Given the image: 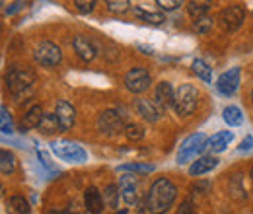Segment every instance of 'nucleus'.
Listing matches in <instances>:
<instances>
[{"label": "nucleus", "mask_w": 253, "mask_h": 214, "mask_svg": "<svg viewBox=\"0 0 253 214\" xmlns=\"http://www.w3.org/2000/svg\"><path fill=\"white\" fill-rule=\"evenodd\" d=\"M250 177H252V181H253V166H252V171H250Z\"/></svg>", "instance_id": "obj_41"}, {"label": "nucleus", "mask_w": 253, "mask_h": 214, "mask_svg": "<svg viewBox=\"0 0 253 214\" xmlns=\"http://www.w3.org/2000/svg\"><path fill=\"white\" fill-rule=\"evenodd\" d=\"M6 207H8V214H30V203L24 199V197H20V195H14V197H10L8 199V203H6Z\"/></svg>", "instance_id": "obj_21"}, {"label": "nucleus", "mask_w": 253, "mask_h": 214, "mask_svg": "<svg viewBox=\"0 0 253 214\" xmlns=\"http://www.w3.org/2000/svg\"><path fill=\"white\" fill-rule=\"evenodd\" d=\"M240 74H242V70H240L238 66H234V68L222 72L220 76H218V80H216V90H218L222 95H226V97L234 95L236 90L240 88Z\"/></svg>", "instance_id": "obj_10"}, {"label": "nucleus", "mask_w": 253, "mask_h": 214, "mask_svg": "<svg viewBox=\"0 0 253 214\" xmlns=\"http://www.w3.org/2000/svg\"><path fill=\"white\" fill-rule=\"evenodd\" d=\"M246 18V10L242 6H228L218 14V26L222 31H236Z\"/></svg>", "instance_id": "obj_9"}, {"label": "nucleus", "mask_w": 253, "mask_h": 214, "mask_svg": "<svg viewBox=\"0 0 253 214\" xmlns=\"http://www.w3.org/2000/svg\"><path fill=\"white\" fill-rule=\"evenodd\" d=\"M136 111H138V115H142V119H146L150 123L160 119V109L156 107V103L150 101V99H138L136 101Z\"/></svg>", "instance_id": "obj_19"}, {"label": "nucleus", "mask_w": 253, "mask_h": 214, "mask_svg": "<svg viewBox=\"0 0 253 214\" xmlns=\"http://www.w3.org/2000/svg\"><path fill=\"white\" fill-rule=\"evenodd\" d=\"M234 140V134L230 130H222V132H216L209 138V148L214 154H220L228 148V144Z\"/></svg>", "instance_id": "obj_18"}, {"label": "nucleus", "mask_w": 253, "mask_h": 214, "mask_svg": "<svg viewBox=\"0 0 253 214\" xmlns=\"http://www.w3.org/2000/svg\"><path fill=\"white\" fill-rule=\"evenodd\" d=\"M154 99H156V103H158L160 107H169V105H173V101H175V92H173V86L169 84V82H160L158 86H156V90H154Z\"/></svg>", "instance_id": "obj_16"}, {"label": "nucleus", "mask_w": 253, "mask_h": 214, "mask_svg": "<svg viewBox=\"0 0 253 214\" xmlns=\"http://www.w3.org/2000/svg\"><path fill=\"white\" fill-rule=\"evenodd\" d=\"M55 115L61 123V128L68 130L70 127H74L76 123V109L72 103H68L66 99H59L57 101V107H55Z\"/></svg>", "instance_id": "obj_11"}, {"label": "nucleus", "mask_w": 253, "mask_h": 214, "mask_svg": "<svg viewBox=\"0 0 253 214\" xmlns=\"http://www.w3.org/2000/svg\"><path fill=\"white\" fill-rule=\"evenodd\" d=\"M37 128H39L41 134H55V132H61L63 130L61 128V123H59L55 113H45Z\"/></svg>", "instance_id": "obj_20"}, {"label": "nucleus", "mask_w": 253, "mask_h": 214, "mask_svg": "<svg viewBox=\"0 0 253 214\" xmlns=\"http://www.w3.org/2000/svg\"><path fill=\"white\" fill-rule=\"evenodd\" d=\"M72 47H74L76 55L86 62L94 61L95 53H97V51H95V47H94V43H92L86 35H76V37H74V41H72Z\"/></svg>", "instance_id": "obj_14"}, {"label": "nucleus", "mask_w": 253, "mask_h": 214, "mask_svg": "<svg viewBox=\"0 0 253 214\" xmlns=\"http://www.w3.org/2000/svg\"><path fill=\"white\" fill-rule=\"evenodd\" d=\"M197 103H199V90L193 84H181L175 92V101H173L175 113L187 117L197 109Z\"/></svg>", "instance_id": "obj_3"}, {"label": "nucleus", "mask_w": 253, "mask_h": 214, "mask_svg": "<svg viewBox=\"0 0 253 214\" xmlns=\"http://www.w3.org/2000/svg\"><path fill=\"white\" fill-rule=\"evenodd\" d=\"M125 136L130 142H138L144 138V127L138 123H128L125 127Z\"/></svg>", "instance_id": "obj_26"}, {"label": "nucleus", "mask_w": 253, "mask_h": 214, "mask_svg": "<svg viewBox=\"0 0 253 214\" xmlns=\"http://www.w3.org/2000/svg\"><path fill=\"white\" fill-rule=\"evenodd\" d=\"M138 49H140V51H144V55H152V49H148V47H144V45H140Z\"/></svg>", "instance_id": "obj_38"}, {"label": "nucleus", "mask_w": 253, "mask_h": 214, "mask_svg": "<svg viewBox=\"0 0 253 214\" xmlns=\"http://www.w3.org/2000/svg\"><path fill=\"white\" fill-rule=\"evenodd\" d=\"M49 214H66V213H61V211H55V209H53V211H51Z\"/></svg>", "instance_id": "obj_39"}, {"label": "nucleus", "mask_w": 253, "mask_h": 214, "mask_svg": "<svg viewBox=\"0 0 253 214\" xmlns=\"http://www.w3.org/2000/svg\"><path fill=\"white\" fill-rule=\"evenodd\" d=\"M177 199V187L166 177H160L150 185L146 195V211L150 214H166Z\"/></svg>", "instance_id": "obj_1"}, {"label": "nucleus", "mask_w": 253, "mask_h": 214, "mask_svg": "<svg viewBox=\"0 0 253 214\" xmlns=\"http://www.w3.org/2000/svg\"><path fill=\"white\" fill-rule=\"evenodd\" d=\"M43 115H45V113H43L41 105H32V107L28 109V113L22 117V121L18 125V130L28 132V130H32V128H37L41 119H43Z\"/></svg>", "instance_id": "obj_15"}, {"label": "nucleus", "mask_w": 253, "mask_h": 214, "mask_svg": "<svg viewBox=\"0 0 253 214\" xmlns=\"http://www.w3.org/2000/svg\"><path fill=\"white\" fill-rule=\"evenodd\" d=\"M253 146V138L252 136H246L244 140H242V144H240V150H250Z\"/></svg>", "instance_id": "obj_36"}, {"label": "nucleus", "mask_w": 253, "mask_h": 214, "mask_svg": "<svg viewBox=\"0 0 253 214\" xmlns=\"http://www.w3.org/2000/svg\"><path fill=\"white\" fill-rule=\"evenodd\" d=\"M218 158L216 156H201V158H197L193 164L189 166V173L193 177H199V175H205V173H209V171H212L216 166H218Z\"/></svg>", "instance_id": "obj_13"}, {"label": "nucleus", "mask_w": 253, "mask_h": 214, "mask_svg": "<svg viewBox=\"0 0 253 214\" xmlns=\"http://www.w3.org/2000/svg\"><path fill=\"white\" fill-rule=\"evenodd\" d=\"M156 4H158L162 10H175V8L181 6L179 0H156Z\"/></svg>", "instance_id": "obj_34"}, {"label": "nucleus", "mask_w": 253, "mask_h": 214, "mask_svg": "<svg viewBox=\"0 0 253 214\" xmlns=\"http://www.w3.org/2000/svg\"><path fill=\"white\" fill-rule=\"evenodd\" d=\"M0 171H2V175H12L16 171V156L10 150L0 152Z\"/></svg>", "instance_id": "obj_23"}, {"label": "nucleus", "mask_w": 253, "mask_h": 214, "mask_svg": "<svg viewBox=\"0 0 253 214\" xmlns=\"http://www.w3.org/2000/svg\"><path fill=\"white\" fill-rule=\"evenodd\" d=\"M84 203H86V211L90 214H99L103 211V197L97 191V187H88L84 193Z\"/></svg>", "instance_id": "obj_17"}, {"label": "nucleus", "mask_w": 253, "mask_h": 214, "mask_svg": "<svg viewBox=\"0 0 253 214\" xmlns=\"http://www.w3.org/2000/svg\"><path fill=\"white\" fill-rule=\"evenodd\" d=\"M119 193H121V189L117 187V185H107L105 187V191H103V203L109 207V209H117V205H119Z\"/></svg>", "instance_id": "obj_24"}, {"label": "nucleus", "mask_w": 253, "mask_h": 214, "mask_svg": "<svg viewBox=\"0 0 253 214\" xmlns=\"http://www.w3.org/2000/svg\"><path fill=\"white\" fill-rule=\"evenodd\" d=\"M105 6H107V10L109 12H117V14H123L128 10V6H130V2H126V0H107L105 2Z\"/></svg>", "instance_id": "obj_31"}, {"label": "nucleus", "mask_w": 253, "mask_h": 214, "mask_svg": "<svg viewBox=\"0 0 253 214\" xmlns=\"http://www.w3.org/2000/svg\"><path fill=\"white\" fill-rule=\"evenodd\" d=\"M125 127L123 125V117L113 111V109H105L99 117H97V130L105 136H113V134H119L121 130L125 132Z\"/></svg>", "instance_id": "obj_8"}, {"label": "nucleus", "mask_w": 253, "mask_h": 214, "mask_svg": "<svg viewBox=\"0 0 253 214\" xmlns=\"http://www.w3.org/2000/svg\"><path fill=\"white\" fill-rule=\"evenodd\" d=\"M119 189H121V197L126 205H136L138 201V183H136V175H123L119 179Z\"/></svg>", "instance_id": "obj_12"}, {"label": "nucleus", "mask_w": 253, "mask_h": 214, "mask_svg": "<svg viewBox=\"0 0 253 214\" xmlns=\"http://www.w3.org/2000/svg\"><path fill=\"white\" fill-rule=\"evenodd\" d=\"M35 84V74L30 68L24 66H16L6 74V88L10 90L12 95L20 97L24 93H28Z\"/></svg>", "instance_id": "obj_2"}, {"label": "nucleus", "mask_w": 253, "mask_h": 214, "mask_svg": "<svg viewBox=\"0 0 253 214\" xmlns=\"http://www.w3.org/2000/svg\"><path fill=\"white\" fill-rule=\"evenodd\" d=\"M250 97H252V103H253V90H252V95H250Z\"/></svg>", "instance_id": "obj_42"}, {"label": "nucleus", "mask_w": 253, "mask_h": 214, "mask_svg": "<svg viewBox=\"0 0 253 214\" xmlns=\"http://www.w3.org/2000/svg\"><path fill=\"white\" fill-rule=\"evenodd\" d=\"M177 214H195L193 203H191L189 199H187V201H183V203L179 205V209H177Z\"/></svg>", "instance_id": "obj_35"}, {"label": "nucleus", "mask_w": 253, "mask_h": 214, "mask_svg": "<svg viewBox=\"0 0 253 214\" xmlns=\"http://www.w3.org/2000/svg\"><path fill=\"white\" fill-rule=\"evenodd\" d=\"M74 6L80 14H90V12H94L95 2L94 0H74Z\"/></svg>", "instance_id": "obj_32"}, {"label": "nucleus", "mask_w": 253, "mask_h": 214, "mask_svg": "<svg viewBox=\"0 0 253 214\" xmlns=\"http://www.w3.org/2000/svg\"><path fill=\"white\" fill-rule=\"evenodd\" d=\"M119 171L150 173V171H154V166H152V164H123V166H119Z\"/></svg>", "instance_id": "obj_29"}, {"label": "nucleus", "mask_w": 253, "mask_h": 214, "mask_svg": "<svg viewBox=\"0 0 253 214\" xmlns=\"http://www.w3.org/2000/svg\"><path fill=\"white\" fill-rule=\"evenodd\" d=\"M150 84H152V78H150L148 70L142 66H134L125 74V88L130 93L146 92L150 88Z\"/></svg>", "instance_id": "obj_7"}, {"label": "nucleus", "mask_w": 253, "mask_h": 214, "mask_svg": "<svg viewBox=\"0 0 253 214\" xmlns=\"http://www.w3.org/2000/svg\"><path fill=\"white\" fill-rule=\"evenodd\" d=\"M222 117H224V121L228 123L230 127H240V125L244 123V113H242V109H240L238 105H228V107H224Z\"/></svg>", "instance_id": "obj_22"}, {"label": "nucleus", "mask_w": 253, "mask_h": 214, "mask_svg": "<svg viewBox=\"0 0 253 214\" xmlns=\"http://www.w3.org/2000/svg\"><path fill=\"white\" fill-rule=\"evenodd\" d=\"M212 28V18H209V16H203V18H199V20H195V30L199 31V33H207V31Z\"/></svg>", "instance_id": "obj_33"}, {"label": "nucleus", "mask_w": 253, "mask_h": 214, "mask_svg": "<svg viewBox=\"0 0 253 214\" xmlns=\"http://www.w3.org/2000/svg\"><path fill=\"white\" fill-rule=\"evenodd\" d=\"M209 8H211V2H195V0H191L189 4H187V12H189L195 20L203 18L209 12Z\"/></svg>", "instance_id": "obj_27"}, {"label": "nucleus", "mask_w": 253, "mask_h": 214, "mask_svg": "<svg viewBox=\"0 0 253 214\" xmlns=\"http://www.w3.org/2000/svg\"><path fill=\"white\" fill-rule=\"evenodd\" d=\"M115 214H126V211H125V209H121V211H117Z\"/></svg>", "instance_id": "obj_40"}, {"label": "nucleus", "mask_w": 253, "mask_h": 214, "mask_svg": "<svg viewBox=\"0 0 253 214\" xmlns=\"http://www.w3.org/2000/svg\"><path fill=\"white\" fill-rule=\"evenodd\" d=\"M33 61L37 62L39 66H43V68H53V66L61 64L63 51L51 41H41L33 51Z\"/></svg>", "instance_id": "obj_6"}, {"label": "nucleus", "mask_w": 253, "mask_h": 214, "mask_svg": "<svg viewBox=\"0 0 253 214\" xmlns=\"http://www.w3.org/2000/svg\"><path fill=\"white\" fill-rule=\"evenodd\" d=\"M209 148V138L207 134L203 132H197V134H191L187 136L181 146H179V152H177V164H187L191 160H195L199 154H203Z\"/></svg>", "instance_id": "obj_4"}, {"label": "nucleus", "mask_w": 253, "mask_h": 214, "mask_svg": "<svg viewBox=\"0 0 253 214\" xmlns=\"http://www.w3.org/2000/svg\"><path fill=\"white\" fill-rule=\"evenodd\" d=\"M134 14H138L144 22H148V24H154V26H160V24H164L166 22V18H164V14H154V12H144V10H140V8H134Z\"/></svg>", "instance_id": "obj_30"}, {"label": "nucleus", "mask_w": 253, "mask_h": 214, "mask_svg": "<svg viewBox=\"0 0 253 214\" xmlns=\"http://www.w3.org/2000/svg\"><path fill=\"white\" fill-rule=\"evenodd\" d=\"M193 72H195L201 80H205V82H212V68H211L205 61H201V59L193 61Z\"/></svg>", "instance_id": "obj_25"}, {"label": "nucleus", "mask_w": 253, "mask_h": 214, "mask_svg": "<svg viewBox=\"0 0 253 214\" xmlns=\"http://www.w3.org/2000/svg\"><path fill=\"white\" fill-rule=\"evenodd\" d=\"M22 8H24V2H16V4H12V8L6 10V14H16V12L22 10Z\"/></svg>", "instance_id": "obj_37"}, {"label": "nucleus", "mask_w": 253, "mask_h": 214, "mask_svg": "<svg viewBox=\"0 0 253 214\" xmlns=\"http://www.w3.org/2000/svg\"><path fill=\"white\" fill-rule=\"evenodd\" d=\"M51 150H53V154L59 160H64V162H72V164H84V162H88V152L80 144L70 142V140H55L51 144Z\"/></svg>", "instance_id": "obj_5"}, {"label": "nucleus", "mask_w": 253, "mask_h": 214, "mask_svg": "<svg viewBox=\"0 0 253 214\" xmlns=\"http://www.w3.org/2000/svg\"><path fill=\"white\" fill-rule=\"evenodd\" d=\"M0 127H2V132H4V134H12V130H14L12 115H10V111H8L6 105L0 107Z\"/></svg>", "instance_id": "obj_28"}]
</instances>
